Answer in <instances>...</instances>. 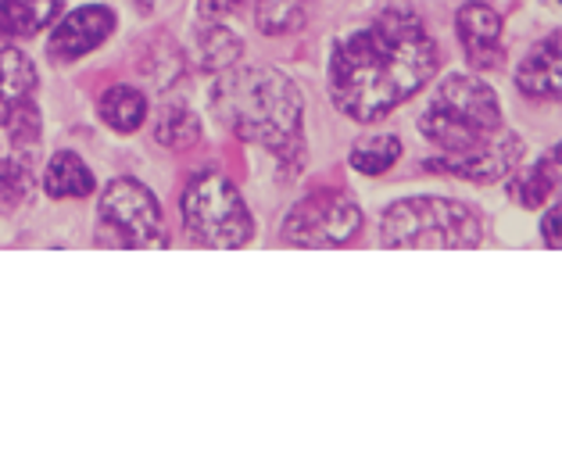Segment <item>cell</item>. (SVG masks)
<instances>
[{
  "instance_id": "6da1fadb",
  "label": "cell",
  "mask_w": 562,
  "mask_h": 476,
  "mask_svg": "<svg viewBox=\"0 0 562 476\" xmlns=\"http://www.w3.org/2000/svg\"><path fill=\"white\" fill-rule=\"evenodd\" d=\"M441 65V47L413 11L387 8L330 54L326 87L340 115L376 122L416 98Z\"/></svg>"
},
{
  "instance_id": "7a4b0ae2",
  "label": "cell",
  "mask_w": 562,
  "mask_h": 476,
  "mask_svg": "<svg viewBox=\"0 0 562 476\" xmlns=\"http://www.w3.org/2000/svg\"><path fill=\"white\" fill-rule=\"evenodd\" d=\"M212 115L233 136L277 155L283 175H297L305 166V101L294 79L280 68H226V76L212 87Z\"/></svg>"
},
{
  "instance_id": "3957f363",
  "label": "cell",
  "mask_w": 562,
  "mask_h": 476,
  "mask_svg": "<svg viewBox=\"0 0 562 476\" xmlns=\"http://www.w3.org/2000/svg\"><path fill=\"white\" fill-rule=\"evenodd\" d=\"M505 129L502 101L491 83L476 76H448L437 83L430 104L419 115V133L441 155H473Z\"/></svg>"
},
{
  "instance_id": "277c9868",
  "label": "cell",
  "mask_w": 562,
  "mask_h": 476,
  "mask_svg": "<svg viewBox=\"0 0 562 476\" xmlns=\"http://www.w3.org/2000/svg\"><path fill=\"white\" fill-rule=\"evenodd\" d=\"M484 237L480 215L451 197H402L387 204L380 219L383 248L413 251H465Z\"/></svg>"
},
{
  "instance_id": "5b68a950",
  "label": "cell",
  "mask_w": 562,
  "mask_h": 476,
  "mask_svg": "<svg viewBox=\"0 0 562 476\" xmlns=\"http://www.w3.org/2000/svg\"><path fill=\"white\" fill-rule=\"evenodd\" d=\"M183 229L187 237L201 243V248L233 251L244 248L255 234L251 212L244 204L240 190L233 186L226 175L201 172L183 190Z\"/></svg>"
},
{
  "instance_id": "8992f818",
  "label": "cell",
  "mask_w": 562,
  "mask_h": 476,
  "mask_svg": "<svg viewBox=\"0 0 562 476\" xmlns=\"http://www.w3.org/2000/svg\"><path fill=\"white\" fill-rule=\"evenodd\" d=\"M362 229V212L337 190H312L283 215V240L297 248H340Z\"/></svg>"
},
{
  "instance_id": "52a82bcc",
  "label": "cell",
  "mask_w": 562,
  "mask_h": 476,
  "mask_svg": "<svg viewBox=\"0 0 562 476\" xmlns=\"http://www.w3.org/2000/svg\"><path fill=\"white\" fill-rule=\"evenodd\" d=\"M101 219L130 248H150V243L161 240V204L140 180H130V175L104 186Z\"/></svg>"
},
{
  "instance_id": "ba28073f",
  "label": "cell",
  "mask_w": 562,
  "mask_h": 476,
  "mask_svg": "<svg viewBox=\"0 0 562 476\" xmlns=\"http://www.w3.org/2000/svg\"><path fill=\"white\" fill-rule=\"evenodd\" d=\"M519 161H524V140L516 133L502 129L495 140L484 144L480 151L473 155H441L427 161L430 172H448V175H459V180H470V183H498L505 180Z\"/></svg>"
},
{
  "instance_id": "9c48e42d",
  "label": "cell",
  "mask_w": 562,
  "mask_h": 476,
  "mask_svg": "<svg viewBox=\"0 0 562 476\" xmlns=\"http://www.w3.org/2000/svg\"><path fill=\"white\" fill-rule=\"evenodd\" d=\"M115 33V11L104 4L76 8L54 25L50 33V58L54 61H76L83 54L98 50L108 36Z\"/></svg>"
},
{
  "instance_id": "30bf717a",
  "label": "cell",
  "mask_w": 562,
  "mask_h": 476,
  "mask_svg": "<svg viewBox=\"0 0 562 476\" xmlns=\"http://www.w3.org/2000/svg\"><path fill=\"white\" fill-rule=\"evenodd\" d=\"M456 33L465 61L480 72H491V68H502L505 50H502V15L484 0H470V4L459 8L456 15Z\"/></svg>"
},
{
  "instance_id": "8fae6325",
  "label": "cell",
  "mask_w": 562,
  "mask_h": 476,
  "mask_svg": "<svg viewBox=\"0 0 562 476\" xmlns=\"http://www.w3.org/2000/svg\"><path fill=\"white\" fill-rule=\"evenodd\" d=\"M562 36L559 30L552 36L538 39L527 58L516 68V87L519 93H527L533 101H559V79H562Z\"/></svg>"
},
{
  "instance_id": "7c38bea8",
  "label": "cell",
  "mask_w": 562,
  "mask_h": 476,
  "mask_svg": "<svg viewBox=\"0 0 562 476\" xmlns=\"http://www.w3.org/2000/svg\"><path fill=\"white\" fill-rule=\"evenodd\" d=\"M559 155H562V147L555 144L552 151H544L509 186V194H513V201L519 204V208H541V204H548L555 197V190H559Z\"/></svg>"
},
{
  "instance_id": "4fadbf2b",
  "label": "cell",
  "mask_w": 562,
  "mask_h": 476,
  "mask_svg": "<svg viewBox=\"0 0 562 476\" xmlns=\"http://www.w3.org/2000/svg\"><path fill=\"white\" fill-rule=\"evenodd\" d=\"M36 90V68L25 58L22 50L4 47L0 50V129H4V118L11 115V107L22 104L25 98H33Z\"/></svg>"
},
{
  "instance_id": "5bb4252c",
  "label": "cell",
  "mask_w": 562,
  "mask_h": 476,
  "mask_svg": "<svg viewBox=\"0 0 562 476\" xmlns=\"http://www.w3.org/2000/svg\"><path fill=\"white\" fill-rule=\"evenodd\" d=\"M44 190L50 197H90L93 190H98V180H93L87 161L76 151H58L47 161Z\"/></svg>"
},
{
  "instance_id": "9a60e30c",
  "label": "cell",
  "mask_w": 562,
  "mask_h": 476,
  "mask_svg": "<svg viewBox=\"0 0 562 476\" xmlns=\"http://www.w3.org/2000/svg\"><path fill=\"white\" fill-rule=\"evenodd\" d=\"M61 15V0H0V36H33Z\"/></svg>"
},
{
  "instance_id": "2e32d148",
  "label": "cell",
  "mask_w": 562,
  "mask_h": 476,
  "mask_svg": "<svg viewBox=\"0 0 562 476\" xmlns=\"http://www.w3.org/2000/svg\"><path fill=\"white\" fill-rule=\"evenodd\" d=\"M98 115L115 133H136L147 118V98L136 87L119 83L112 90H104V98L98 101Z\"/></svg>"
},
{
  "instance_id": "e0dca14e",
  "label": "cell",
  "mask_w": 562,
  "mask_h": 476,
  "mask_svg": "<svg viewBox=\"0 0 562 476\" xmlns=\"http://www.w3.org/2000/svg\"><path fill=\"white\" fill-rule=\"evenodd\" d=\"M315 0H258L255 4V25L266 36H286L308 25Z\"/></svg>"
},
{
  "instance_id": "ac0fdd59",
  "label": "cell",
  "mask_w": 562,
  "mask_h": 476,
  "mask_svg": "<svg viewBox=\"0 0 562 476\" xmlns=\"http://www.w3.org/2000/svg\"><path fill=\"white\" fill-rule=\"evenodd\" d=\"M402 158V140L394 133H380V136H362L359 144L351 147V169L362 175H380L387 172L394 161Z\"/></svg>"
},
{
  "instance_id": "d6986e66",
  "label": "cell",
  "mask_w": 562,
  "mask_h": 476,
  "mask_svg": "<svg viewBox=\"0 0 562 476\" xmlns=\"http://www.w3.org/2000/svg\"><path fill=\"white\" fill-rule=\"evenodd\" d=\"M198 50H201V65L209 68V72H226L240 61L244 54V39L229 30V25H218L212 22L209 30L201 33L198 39Z\"/></svg>"
},
{
  "instance_id": "ffe728a7",
  "label": "cell",
  "mask_w": 562,
  "mask_h": 476,
  "mask_svg": "<svg viewBox=\"0 0 562 476\" xmlns=\"http://www.w3.org/2000/svg\"><path fill=\"white\" fill-rule=\"evenodd\" d=\"M155 136H158L161 147H172V151H190V147L201 140V118L183 104H169L166 112H161V118H158Z\"/></svg>"
},
{
  "instance_id": "44dd1931",
  "label": "cell",
  "mask_w": 562,
  "mask_h": 476,
  "mask_svg": "<svg viewBox=\"0 0 562 476\" xmlns=\"http://www.w3.org/2000/svg\"><path fill=\"white\" fill-rule=\"evenodd\" d=\"M40 129H44V122H40V107L33 104V98L15 104L11 115L4 118L8 140L15 147V155H22V158H33L40 151Z\"/></svg>"
},
{
  "instance_id": "7402d4cb",
  "label": "cell",
  "mask_w": 562,
  "mask_h": 476,
  "mask_svg": "<svg viewBox=\"0 0 562 476\" xmlns=\"http://www.w3.org/2000/svg\"><path fill=\"white\" fill-rule=\"evenodd\" d=\"M33 190V158H0V204H19Z\"/></svg>"
},
{
  "instance_id": "603a6c76",
  "label": "cell",
  "mask_w": 562,
  "mask_h": 476,
  "mask_svg": "<svg viewBox=\"0 0 562 476\" xmlns=\"http://www.w3.org/2000/svg\"><path fill=\"white\" fill-rule=\"evenodd\" d=\"M244 4V0H198V11H201V19H209V22H218V19H226L233 15Z\"/></svg>"
},
{
  "instance_id": "cb8c5ba5",
  "label": "cell",
  "mask_w": 562,
  "mask_h": 476,
  "mask_svg": "<svg viewBox=\"0 0 562 476\" xmlns=\"http://www.w3.org/2000/svg\"><path fill=\"white\" fill-rule=\"evenodd\" d=\"M559 201H552V212H544V219H541V237H544V243L552 251H559Z\"/></svg>"
},
{
  "instance_id": "d4e9b609",
  "label": "cell",
  "mask_w": 562,
  "mask_h": 476,
  "mask_svg": "<svg viewBox=\"0 0 562 476\" xmlns=\"http://www.w3.org/2000/svg\"><path fill=\"white\" fill-rule=\"evenodd\" d=\"M140 4H147V0H140Z\"/></svg>"
}]
</instances>
